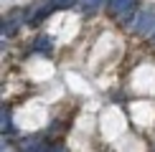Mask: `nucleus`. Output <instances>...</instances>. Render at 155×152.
Instances as JSON below:
<instances>
[{
	"mask_svg": "<svg viewBox=\"0 0 155 152\" xmlns=\"http://www.w3.org/2000/svg\"><path fill=\"white\" fill-rule=\"evenodd\" d=\"M155 30V8L150 5V8L140 10L137 18H135V25H132V33L137 38H150Z\"/></svg>",
	"mask_w": 155,
	"mask_h": 152,
	"instance_id": "1",
	"label": "nucleus"
},
{
	"mask_svg": "<svg viewBox=\"0 0 155 152\" xmlns=\"http://www.w3.org/2000/svg\"><path fill=\"white\" fill-rule=\"evenodd\" d=\"M132 8H137V0H107V5H104V13H107V18H120L125 15L127 10H132Z\"/></svg>",
	"mask_w": 155,
	"mask_h": 152,
	"instance_id": "2",
	"label": "nucleus"
},
{
	"mask_svg": "<svg viewBox=\"0 0 155 152\" xmlns=\"http://www.w3.org/2000/svg\"><path fill=\"white\" fill-rule=\"evenodd\" d=\"M56 8H54V3H51V0H48V5L46 3H43L41 5V8H38L36 13H33V18H31V21H28V25H41L43 21H46V18L51 15V13H54Z\"/></svg>",
	"mask_w": 155,
	"mask_h": 152,
	"instance_id": "3",
	"label": "nucleus"
},
{
	"mask_svg": "<svg viewBox=\"0 0 155 152\" xmlns=\"http://www.w3.org/2000/svg\"><path fill=\"white\" fill-rule=\"evenodd\" d=\"M102 5H107V0H84V3H81V10H84V15H94Z\"/></svg>",
	"mask_w": 155,
	"mask_h": 152,
	"instance_id": "4",
	"label": "nucleus"
},
{
	"mask_svg": "<svg viewBox=\"0 0 155 152\" xmlns=\"http://www.w3.org/2000/svg\"><path fill=\"white\" fill-rule=\"evenodd\" d=\"M33 48H36V51H43V53H48V51H51V38H48V36H38L36 43H33Z\"/></svg>",
	"mask_w": 155,
	"mask_h": 152,
	"instance_id": "5",
	"label": "nucleus"
},
{
	"mask_svg": "<svg viewBox=\"0 0 155 152\" xmlns=\"http://www.w3.org/2000/svg\"><path fill=\"white\" fill-rule=\"evenodd\" d=\"M5 132H13V124H10V106H3V135Z\"/></svg>",
	"mask_w": 155,
	"mask_h": 152,
	"instance_id": "6",
	"label": "nucleus"
},
{
	"mask_svg": "<svg viewBox=\"0 0 155 152\" xmlns=\"http://www.w3.org/2000/svg\"><path fill=\"white\" fill-rule=\"evenodd\" d=\"M54 3L56 10H64V8H71V5H76V0H51Z\"/></svg>",
	"mask_w": 155,
	"mask_h": 152,
	"instance_id": "7",
	"label": "nucleus"
},
{
	"mask_svg": "<svg viewBox=\"0 0 155 152\" xmlns=\"http://www.w3.org/2000/svg\"><path fill=\"white\" fill-rule=\"evenodd\" d=\"M147 41H150V48H155V30H153V36L147 38Z\"/></svg>",
	"mask_w": 155,
	"mask_h": 152,
	"instance_id": "8",
	"label": "nucleus"
}]
</instances>
